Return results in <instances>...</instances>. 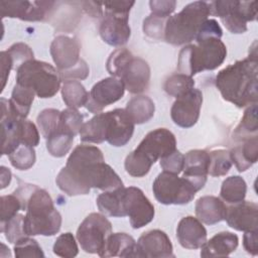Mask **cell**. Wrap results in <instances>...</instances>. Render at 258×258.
Instances as JSON below:
<instances>
[{
  "label": "cell",
  "mask_w": 258,
  "mask_h": 258,
  "mask_svg": "<svg viewBox=\"0 0 258 258\" xmlns=\"http://www.w3.org/2000/svg\"><path fill=\"white\" fill-rule=\"evenodd\" d=\"M203 104V94L198 89H191L186 94L176 98L170 110L172 121L182 128L194 126L200 117Z\"/></svg>",
  "instance_id": "14"
},
{
  "label": "cell",
  "mask_w": 258,
  "mask_h": 258,
  "mask_svg": "<svg viewBox=\"0 0 258 258\" xmlns=\"http://www.w3.org/2000/svg\"><path fill=\"white\" fill-rule=\"evenodd\" d=\"M247 184L244 178L239 175L227 177L221 186L220 196L229 204H238L243 202L246 197Z\"/></svg>",
  "instance_id": "32"
},
{
  "label": "cell",
  "mask_w": 258,
  "mask_h": 258,
  "mask_svg": "<svg viewBox=\"0 0 258 258\" xmlns=\"http://www.w3.org/2000/svg\"><path fill=\"white\" fill-rule=\"evenodd\" d=\"M129 14L103 11L100 24V35L102 39L112 46H121L125 44L131 35V29L128 24Z\"/></svg>",
  "instance_id": "16"
},
{
  "label": "cell",
  "mask_w": 258,
  "mask_h": 258,
  "mask_svg": "<svg viewBox=\"0 0 258 258\" xmlns=\"http://www.w3.org/2000/svg\"><path fill=\"white\" fill-rule=\"evenodd\" d=\"M123 210L129 217L133 229H140L149 224L154 218V207L144 192L135 186L124 187Z\"/></svg>",
  "instance_id": "12"
},
{
  "label": "cell",
  "mask_w": 258,
  "mask_h": 258,
  "mask_svg": "<svg viewBox=\"0 0 258 258\" xmlns=\"http://www.w3.org/2000/svg\"><path fill=\"white\" fill-rule=\"evenodd\" d=\"M134 257L161 258L174 257L172 244L168 236L161 230H150L143 233L138 239Z\"/></svg>",
  "instance_id": "17"
},
{
  "label": "cell",
  "mask_w": 258,
  "mask_h": 258,
  "mask_svg": "<svg viewBox=\"0 0 258 258\" xmlns=\"http://www.w3.org/2000/svg\"><path fill=\"white\" fill-rule=\"evenodd\" d=\"M20 210H22V204L16 195L12 194L1 197V223L13 218Z\"/></svg>",
  "instance_id": "44"
},
{
  "label": "cell",
  "mask_w": 258,
  "mask_h": 258,
  "mask_svg": "<svg viewBox=\"0 0 258 258\" xmlns=\"http://www.w3.org/2000/svg\"><path fill=\"white\" fill-rule=\"evenodd\" d=\"M53 253L64 258H72L78 255L79 248L72 233H63L56 238L53 244Z\"/></svg>",
  "instance_id": "41"
},
{
  "label": "cell",
  "mask_w": 258,
  "mask_h": 258,
  "mask_svg": "<svg viewBox=\"0 0 258 258\" xmlns=\"http://www.w3.org/2000/svg\"><path fill=\"white\" fill-rule=\"evenodd\" d=\"M124 92L125 87L119 79L114 77L103 79L93 86L86 108L91 113H100L105 107L120 100Z\"/></svg>",
  "instance_id": "13"
},
{
  "label": "cell",
  "mask_w": 258,
  "mask_h": 258,
  "mask_svg": "<svg viewBox=\"0 0 258 258\" xmlns=\"http://www.w3.org/2000/svg\"><path fill=\"white\" fill-rule=\"evenodd\" d=\"M60 79L61 80H74V79H79V80H85L89 76V68L87 62L84 59H80V61L72 69L68 71H62L58 72Z\"/></svg>",
  "instance_id": "50"
},
{
  "label": "cell",
  "mask_w": 258,
  "mask_h": 258,
  "mask_svg": "<svg viewBox=\"0 0 258 258\" xmlns=\"http://www.w3.org/2000/svg\"><path fill=\"white\" fill-rule=\"evenodd\" d=\"M36 121L42 136L47 139L53 133L59 131L60 112L56 109H44L39 113Z\"/></svg>",
  "instance_id": "37"
},
{
  "label": "cell",
  "mask_w": 258,
  "mask_h": 258,
  "mask_svg": "<svg viewBox=\"0 0 258 258\" xmlns=\"http://www.w3.org/2000/svg\"><path fill=\"white\" fill-rule=\"evenodd\" d=\"M1 232L4 233L9 243L15 244L20 239L26 237L24 230V215L17 214L10 220L1 223Z\"/></svg>",
  "instance_id": "39"
},
{
  "label": "cell",
  "mask_w": 258,
  "mask_h": 258,
  "mask_svg": "<svg viewBox=\"0 0 258 258\" xmlns=\"http://www.w3.org/2000/svg\"><path fill=\"white\" fill-rule=\"evenodd\" d=\"M54 5L53 1H1V16L19 18L25 21H39Z\"/></svg>",
  "instance_id": "15"
},
{
  "label": "cell",
  "mask_w": 258,
  "mask_h": 258,
  "mask_svg": "<svg viewBox=\"0 0 258 258\" xmlns=\"http://www.w3.org/2000/svg\"><path fill=\"white\" fill-rule=\"evenodd\" d=\"M111 234V222L102 214L92 213L80 224L77 230V240L85 252L98 254Z\"/></svg>",
  "instance_id": "11"
},
{
  "label": "cell",
  "mask_w": 258,
  "mask_h": 258,
  "mask_svg": "<svg viewBox=\"0 0 258 258\" xmlns=\"http://www.w3.org/2000/svg\"><path fill=\"white\" fill-rule=\"evenodd\" d=\"M257 211L255 203L243 201L227 208L225 220L237 231H257Z\"/></svg>",
  "instance_id": "21"
},
{
  "label": "cell",
  "mask_w": 258,
  "mask_h": 258,
  "mask_svg": "<svg viewBox=\"0 0 258 258\" xmlns=\"http://www.w3.org/2000/svg\"><path fill=\"white\" fill-rule=\"evenodd\" d=\"M195 87V81L191 77L183 74H174L170 76L164 83V91L175 98H178Z\"/></svg>",
  "instance_id": "36"
},
{
  "label": "cell",
  "mask_w": 258,
  "mask_h": 258,
  "mask_svg": "<svg viewBox=\"0 0 258 258\" xmlns=\"http://www.w3.org/2000/svg\"><path fill=\"white\" fill-rule=\"evenodd\" d=\"M216 87L222 97L239 108L258 100V61L247 57L226 67L216 76Z\"/></svg>",
  "instance_id": "3"
},
{
  "label": "cell",
  "mask_w": 258,
  "mask_h": 258,
  "mask_svg": "<svg viewBox=\"0 0 258 258\" xmlns=\"http://www.w3.org/2000/svg\"><path fill=\"white\" fill-rule=\"evenodd\" d=\"M7 51L11 56V59L13 62V69L16 68V70L23 62L34 58L33 51L31 50V48L27 44L22 42L13 44L12 46H10L9 49H7Z\"/></svg>",
  "instance_id": "46"
},
{
  "label": "cell",
  "mask_w": 258,
  "mask_h": 258,
  "mask_svg": "<svg viewBox=\"0 0 258 258\" xmlns=\"http://www.w3.org/2000/svg\"><path fill=\"white\" fill-rule=\"evenodd\" d=\"M176 150V140L172 132L165 128L150 131L140 144L125 159L126 171L134 177L146 175L151 166L162 157Z\"/></svg>",
  "instance_id": "4"
},
{
  "label": "cell",
  "mask_w": 258,
  "mask_h": 258,
  "mask_svg": "<svg viewBox=\"0 0 258 258\" xmlns=\"http://www.w3.org/2000/svg\"><path fill=\"white\" fill-rule=\"evenodd\" d=\"M123 190L124 186L100 194L97 198V206L100 212L110 217H125Z\"/></svg>",
  "instance_id": "29"
},
{
  "label": "cell",
  "mask_w": 258,
  "mask_h": 258,
  "mask_svg": "<svg viewBox=\"0 0 258 258\" xmlns=\"http://www.w3.org/2000/svg\"><path fill=\"white\" fill-rule=\"evenodd\" d=\"M33 91L16 84L13 88L11 98L8 100L11 113L18 118H26L34 100Z\"/></svg>",
  "instance_id": "30"
},
{
  "label": "cell",
  "mask_w": 258,
  "mask_h": 258,
  "mask_svg": "<svg viewBox=\"0 0 258 258\" xmlns=\"http://www.w3.org/2000/svg\"><path fill=\"white\" fill-rule=\"evenodd\" d=\"M136 242L126 233H112L104 248L98 253L100 257H134Z\"/></svg>",
  "instance_id": "25"
},
{
  "label": "cell",
  "mask_w": 258,
  "mask_h": 258,
  "mask_svg": "<svg viewBox=\"0 0 258 258\" xmlns=\"http://www.w3.org/2000/svg\"><path fill=\"white\" fill-rule=\"evenodd\" d=\"M155 199L163 205H184L191 202L198 191L184 177L175 173L162 171L152 184Z\"/></svg>",
  "instance_id": "10"
},
{
  "label": "cell",
  "mask_w": 258,
  "mask_h": 258,
  "mask_svg": "<svg viewBox=\"0 0 258 258\" xmlns=\"http://www.w3.org/2000/svg\"><path fill=\"white\" fill-rule=\"evenodd\" d=\"M61 97L68 107L78 109L86 106L89 93L79 81L67 80L61 87Z\"/></svg>",
  "instance_id": "31"
},
{
  "label": "cell",
  "mask_w": 258,
  "mask_h": 258,
  "mask_svg": "<svg viewBox=\"0 0 258 258\" xmlns=\"http://www.w3.org/2000/svg\"><path fill=\"white\" fill-rule=\"evenodd\" d=\"M243 245L245 250L255 256L258 254V237L257 231H248L245 232L243 237Z\"/></svg>",
  "instance_id": "51"
},
{
  "label": "cell",
  "mask_w": 258,
  "mask_h": 258,
  "mask_svg": "<svg viewBox=\"0 0 258 258\" xmlns=\"http://www.w3.org/2000/svg\"><path fill=\"white\" fill-rule=\"evenodd\" d=\"M227 55V47L221 38H208L182 47L178 54L177 70L180 74L192 77L203 71L220 67Z\"/></svg>",
  "instance_id": "5"
},
{
  "label": "cell",
  "mask_w": 258,
  "mask_h": 258,
  "mask_svg": "<svg viewBox=\"0 0 258 258\" xmlns=\"http://www.w3.org/2000/svg\"><path fill=\"white\" fill-rule=\"evenodd\" d=\"M74 137V135L59 130L46 139V149L50 155L62 157L71 150Z\"/></svg>",
  "instance_id": "34"
},
{
  "label": "cell",
  "mask_w": 258,
  "mask_h": 258,
  "mask_svg": "<svg viewBox=\"0 0 258 258\" xmlns=\"http://www.w3.org/2000/svg\"><path fill=\"white\" fill-rule=\"evenodd\" d=\"M1 188H5L11 181V171L5 166H1Z\"/></svg>",
  "instance_id": "53"
},
{
  "label": "cell",
  "mask_w": 258,
  "mask_h": 258,
  "mask_svg": "<svg viewBox=\"0 0 258 258\" xmlns=\"http://www.w3.org/2000/svg\"><path fill=\"white\" fill-rule=\"evenodd\" d=\"M209 5L210 13L219 16L232 33H244L247 22L254 21L257 16L255 1H214Z\"/></svg>",
  "instance_id": "9"
},
{
  "label": "cell",
  "mask_w": 258,
  "mask_h": 258,
  "mask_svg": "<svg viewBox=\"0 0 258 258\" xmlns=\"http://www.w3.org/2000/svg\"><path fill=\"white\" fill-rule=\"evenodd\" d=\"M83 115L75 108H67L60 112L59 130L76 136L84 124Z\"/></svg>",
  "instance_id": "40"
},
{
  "label": "cell",
  "mask_w": 258,
  "mask_h": 258,
  "mask_svg": "<svg viewBox=\"0 0 258 258\" xmlns=\"http://www.w3.org/2000/svg\"><path fill=\"white\" fill-rule=\"evenodd\" d=\"M108 73L119 79L125 90L131 94H140L144 92L150 81V68L148 63L137 56H134L126 48L114 50L106 63Z\"/></svg>",
  "instance_id": "6"
},
{
  "label": "cell",
  "mask_w": 258,
  "mask_h": 258,
  "mask_svg": "<svg viewBox=\"0 0 258 258\" xmlns=\"http://www.w3.org/2000/svg\"><path fill=\"white\" fill-rule=\"evenodd\" d=\"M167 18H161L150 14L143 21V31L154 39H161L164 36V27Z\"/></svg>",
  "instance_id": "45"
},
{
  "label": "cell",
  "mask_w": 258,
  "mask_h": 258,
  "mask_svg": "<svg viewBox=\"0 0 258 258\" xmlns=\"http://www.w3.org/2000/svg\"><path fill=\"white\" fill-rule=\"evenodd\" d=\"M209 164L210 155L206 150L195 149L184 155L182 177L186 178L198 191L204 187L207 181Z\"/></svg>",
  "instance_id": "19"
},
{
  "label": "cell",
  "mask_w": 258,
  "mask_h": 258,
  "mask_svg": "<svg viewBox=\"0 0 258 258\" xmlns=\"http://www.w3.org/2000/svg\"><path fill=\"white\" fill-rule=\"evenodd\" d=\"M109 114L98 113L88 122L84 123L80 130V138L83 142L101 143L107 139Z\"/></svg>",
  "instance_id": "27"
},
{
  "label": "cell",
  "mask_w": 258,
  "mask_h": 258,
  "mask_svg": "<svg viewBox=\"0 0 258 258\" xmlns=\"http://www.w3.org/2000/svg\"><path fill=\"white\" fill-rule=\"evenodd\" d=\"M176 2L173 0H152L149 2L151 14L161 17V18H168L169 15L174 11Z\"/></svg>",
  "instance_id": "49"
},
{
  "label": "cell",
  "mask_w": 258,
  "mask_h": 258,
  "mask_svg": "<svg viewBox=\"0 0 258 258\" xmlns=\"http://www.w3.org/2000/svg\"><path fill=\"white\" fill-rule=\"evenodd\" d=\"M210 164L208 173L212 176H222L229 172L232 166L230 151L217 149L209 152Z\"/></svg>",
  "instance_id": "35"
},
{
  "label": "cell",
  "mask_w": 258,
  "mask_h": 258,
  "mask_svg": "<svg viewBox=\"0 0 258 258\" xmlns=\"http://www.w3.org/2000/svg\"><path fill=\"white\" fill-rule=\"evenodd\" d=\"M50 54L57 71H68L80 61V44L70 36H56L50 44Z\"/></svg>",
  "instance_id": "18"
},
{
  "label": "cell",
  "mask_w": 258,
  "mask_h": 258,
  "mask_svg": "<svg viewBox=\"0 0 258 258\" xmlns=\"http://www.w3.org/2000/svg\"><path fill=\"white\" fill-rule=\"evenodd\" d=\"M14 254L16 257H44L43 251L36 240L28 236L20 239L14 245Z\"/></svg>",
  "instance_id": "42"
},
{
  "label": "cell",
  "mask_w": 258,
  "mask_h": 258,
  "mask_svg": "<svg viewBox=\"0 0 258 258\" xmlns=\"http://www.w3.org/2000/svg\"><path fill=\"white\" fill-rule=\"evenodd\" d=\"M195 209L198 219L207 225H214L225 220L227 212L224 202L214 196L200 198L196 203Z\"/></svg>",
  "instance_id": "23"
},
{
  "label": "cell",
  "mask_w": 258,
  "mask_h": 258,
  "mask_svg": "<svg viewBox=\"0 0 258 258\" xmlns=\"http://www.w3.org/2000/svg\"><path fill=\"white\" fill-rule=\"evenodd\" d=\"M55 182L69 196L87 195L92 187L107 191L123 186L119 175L104 161L102 151L84 144L73 150Z\"/></svg>",
  "instance_id": "1"
},
{
  "label": "cell",
  "mask_w": 258,
  "mask_h": 258,
  "mask_svg": "<svg viewBox=\"0 0 258 258\" xmlns=\"http://www.w3.org/2000/svg\"><path fill=\"white\" fill-rule=\"evenodd\" d=\"M184 156L178 151L174 150L172 153L162 157L160 159V166L163 171L178 174L183 169Z\"/></svg>",
  "instance_id": "47"
},
{
  "label": "cell",
  "mask_w": 258,
  "mask_h": 258,
  "mask_svg": "<svg viewBox=\"0 0 258 258\" xmlns=\"http://www.w3.org/2000/svg\"><path fill=\"white\" fill-rule=\"evenodd\" d=\"M258 130L257 122V104L249 105L245 110L240 124L234 131L235 139H247L250 138L251 133H256Z\"/></svg>",
  "instance_id": "33"
},
{
  "label": "cell",
  "mask_w": 258,
  "mask_h": 258,
  "mask_svg": "<svg viewBox=\"0 0 258 258\" xmlns=\"http://www.w3.org/2000/svg\"><path fill=\"white\" fill-rule=\"evenodd\" d=\"M19 140L21 144L36 146L39 142V133L36 126L26 118L19 120Z\"/></svg>",
  "instance_id": "43"
},
{
  "label": "cell",
  "mask_w": 258,
  "mask_h": 258,
  "mask_svg": "<svg viewBox=\"0 0 258 258\" xmlns=\"http://www.w3.org/2000/svg\"><path fill=\"white\" fill-rule=\"evenodd\" d=\"M1 56V79H2V90L5 88L7 79L9 77L10 71L13 69V62L11 56L7 50H3L0 53Z\"/></svg>",
  "instance_id": "52"
},
{
  "label": "cell",
  "mask_w": 258,
  "mask_h": 258,
  "mask_svg": "<svg viewBox=\"0 0 258 258\" xmlns=\"http://www.w3.org/2000/svg\"><path fill=\"white\" fill-rule=\"evenodd\" d=\"M22 204L24 230L27 236H53L61 226V216L55 210L49 194L34 184H21L14 192Z\"/></svg>",
  "instance_id": "2"
},
{
  "label": "cell",
  "mask_w": 258,
  "mask_h": 258,
  "mask_svg": "<svg viewBox=\"0 0 258 258\" xmlns=\"http://www.w3.org/2000/svg\"><path fill=\"white\" fill-rule=\"evenodd\" d=\"M176 237L183 248L198 249L207 241V230L199 219L187 216L179 221L176 228Z\"/></svg>",
  "instance_id": "22"
},
{
  "label": "cell",
  "mask_w": 258,
  "mask_h": 258,
  "mask_svg": "<svg viewBox=\"0 0 258 258\" xmlns=\"http://www.w3.org/2000/svg\"><path fill=\"white\" fill-rule=\"evenodd\" d=\"M222 34L223 31L219 23L215 19H207L201 26L196 36V40L198 42L208 38H221Z\"/></svg>",
  "instance_id": "48"
},
{
  "label": "cell",
  "mask_w": 258,
  "mask_h": 258,
  "mask_svg": "<svg viewBox=\"0 0 258 258\" xmlns=\"http://www.w3.org/2000/svg\"><path fill=\"white\" fill-rule=\"evenodd\" d=\"M232 162L236 165L237 169L242 172L251 167L258 158V140L254 135L230 151Z\"/></svg>",
  "instance_id": "26"
},
{
  "label": "cell",
  "mask_w": 258,
  "mask_h": 258,
  "mask_svg": "<svg viewBox=\"0 0 258 258\" xmlns=\"http://www.w3.org/2000/svg\"><path fill=\"white\" fill-rule=\"evenodd\" d=\"M108 113L109 124L106 141L116 147L126 145L133 135L134 122L125 109H114Z\"/></svg>",
  "instance_id": "20"
},
{
  "label": "cell",
  "mask_w": 258,
  "mask_h": 258,
  "mask_svg": "<svg viewBox=\"0 0 258 258\" xmlns=\"http://www.w3.org/2000/svg\"><path fill=\"white\" fill-rule=\"evenodd\" d=\"M8 157L11 164L19 170H26L32 167L36 158L34 148L26 144H19Z\"/></svg>",
  "instance_id": "38"
},
{
  "label": "cell",
  "mask_w": 258,
  "mask_h": 258,
  "mask_svg": "<svg viewBox=\"0 0 258 258\" xmlns=\"http://www.w3.org/2000/svg\"><path fill=\"white\" fill-rule=\"evenodd\" d=\"M238 236L231 232H221L212 237L201 247L202 257H224L238 247Z\"/></svg>",
  "instance_id": "24"
},
{
  "label": "cell",
  "mask_w": 258,
  "mask_h": 258,
  "mask_svg": "<svg viewBox=\"0 0 258 258\" xmlns=\"http://www.w3.org/2000/svg\"><path fill=\"white\" fill-rule=\"evenodd\" d=\"M60 81L55 68L34 58L23 62L16 70V84L30 89L42 99L53 97L59 89Z\"/></svg>",
  "instance_id": "8"
},
{
  "label": "cell",
  "mask_w": 258,
  "mask_h": 258,
  "mask_svg": "<svg viewBox=\"0 0 258 258\" xmlns=\"http://www.w3.org/2000/svg\"><path fill=\"white\" fill-rule=\"evenodd\" d=\"M125 110L134 124H142L148 122L153 117L155 106L149 97L141 95L133 97L127 103Z\"/></svg>",
  "instance_id": "28"
},
{
  "label": "cell",
  "mask_w": 258,
  "mask_h": 258,
  "mask_svg": "<svg viewBox=\"0 0 258 258\" xmlns=\"http://www.w3.org/2000/svg\"><path fill=\"white\" fill-rule=\"evenodd\" d=\"M210 5L205 1L187 4L182 10L166 19L163 38L170 44L182 45L196 38L201 26L208 19Z\"/></svg>",
  "instance_id": "7"
}]
</instances>
